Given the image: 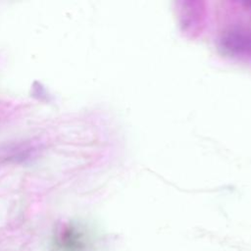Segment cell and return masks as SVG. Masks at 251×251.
<instances>
[{
    "instance_id": "6da1fadb",
    "label": "cell",
    "mask_w": 251,
    "mask_h": 251,
    "mask_svg": "<svg viewBox=\"0 0 251 251\" xmlns=\"http://www.w3.org/2000/svg\"><path fill=\"white\" fill-rule=\"evenodd\" d=\"M87 237L84 230L75 224H64L54 233V251H85Z\"/></svg>"
},
{
    "instance_id": "7a4b0ae2",
    "label": "cell",
    "mask_w": 251,
    "mask_h": 251,
    "mask_svg": "<svg viewBox=\"0 0 251 251\" xmlns=\"http://www.w3.org/2000/svg\"><path fill=\"white\" fill-rule=\"evenodd\" d=\"M35 148L33 146H27L24 145L23 146H16L14 148L10 149V153L7 154L6 156L11 159L13 158L16 162H23L25 159H29L30 156L34 155Z\"/></svg>"
}]
</instances>
